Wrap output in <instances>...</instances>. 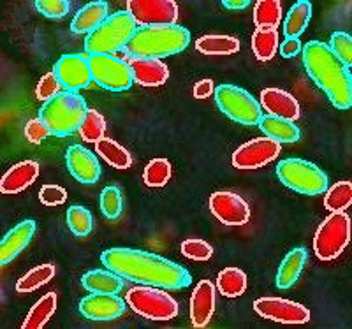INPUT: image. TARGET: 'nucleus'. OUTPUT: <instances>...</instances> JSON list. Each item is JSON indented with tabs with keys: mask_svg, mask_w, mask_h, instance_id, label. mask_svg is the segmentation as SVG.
<instances>
[{
	"mask_svg": "<svg viewBox=\"0 0 352 329\" xmlns=\"http://www.w3.org/2000/svg\"><path fill=\"white\" fill-rule=\"evenodd\" d=\"M100 262L125 280L166 291L185 289L192 282L184 266L146 250L113 247L100 253Z\"/></svg>",
	"mask_w": 352,
	"mask_h": 329,
	"instance_id": "f257e3e1",
	"label": "nucleus"
},
{
	"mask_svg": "<svg viewBox=\"0 0 352 329\" xmlns=\"http://www.w3.org/2000/svg\"><path fill=\"white\" fill-rule=\"evenodd\" d=\"M301 53H303V67L308 78L328 95L331 104L340 111L351 109V69L345 67L322 41H308L301 48Z\"/></svg>",
	"mask_w": 352,
	"mask_h": 329,
	"instance_id": "f03ea898",
	"label": "nucleus"
},
{
	"mask_svg": "<svg viewBox=\"0 0 352 329\" xmlns=\"http://www.w3.org/2000/svg\"><path fill=\"white\" fill-rule=\"evenodd\" d=\"M188 45H190V32L182 25H152V27H138L124 52L127 56L162 60L164 56L185 52Z\"/></svg>",
	"mask_w": 352,
	"mask_h": 329,
	"instance_id": "7ed1b4c3",
	"label": "nucleus"
},
{
	"mask_svg": "<svg viewBox=\"0 0 352 329\" xmlns=\"http://www.w3.org/2000/svg\"><path fill=\"white\" fill-rule=\"evenodd\" d=\"M87 111L88 106L83 95L78 92L62 90L58 95L43 102L37 118L46 125L52 136L67 137L80 131Z\"/></svg>",
	"mask_w": 352,
	"mask_h": 329,
	"instance_id": "20e7f679",
	"label": "nucleus"
},
{
	"mask_svg": "<svg viewBox=\"0 0 352 329\" xmlns=\"http://www.w3.org/2000/svg\"><path fill=\"white\" fill-rule=\"evenodd\" d=\"M138 30L134 18L127 11L113 12L85 39V53L90 55H113L127 46Z\"/></svg>",
	"mask_w": 352,
	"mask_h": 329,
	"instance_id": "39448f33",
	"label": "nucleus"
},
{
	"mask_svg": "<svg viewBox=\"0 0 352 329\" xmlns=\"http://www.w3.org/2000/svg\"><path fill=\"white\" fill-rule=\"evenodd\" d=\"M276 178L296 194L303 196H319L329 187L328 174L317 164L303 161L298 157L284 159L276 164Z\"/></svg>",
	"mask_w": 352,
	"mask_h": 329,
	"instance_id": "423d86ee",
	"label": "nucleus"
},
{
	"mask_svg": "<svg viewBox=\"0 0 352 329\" xmlns=\"http://www.w3.org/2000/svg\"><path fill=\"white\" fill-rule=\"evenodd\" d=\"M127 306L132 312L148 319V321H171L178 315V302L166 289L152 285H138L132 287L125 296Z\"/></svg>",
	"mask_w": 352,
	"mask_h": 329,
	"instance_id": "0eeeda50",
	"label": "nucleus"
},
{
	"mask_svg": "<svg viewBox=\"0 0 352 329\" xmlns=\"http://www.w3.org/2000/svg\"><path fill=\"white\" fill-rule=\"evenodd\" d=\"M213 95H215L217 108L232 122L248 125V127L259 124L261 117H263V108L256 97L245 89L236 87V84L224 83L217 87Z\"/></svg>",
	"mask_w": 352,
	"mask_h": 329,
	"instance_id": "6e6552de",
	"label": "nucleus"
},
{
	"mask_svg": "<svg viewBox=\"0 0 352 329\" xmlns=\"http://www.w3.org/2000/svg\"><path fill=\"white\" fill-rule=\"evenodd\" d=\"M351 241V218L345 212H331L317 227L314 252L320 261H333L342 256Z\"/></svg>",
	"mask_w": 352,
	"mask_h": 329,
	"instance_id": "1a4fd4ad",
	"label": "nucleus"
},
{
	"mask_svg": "<svg viewBox=\"0 0 352 329\" xmlns=\"http://www.w3.org/2000/svg\"><path fill=\"white\" fill-rule=\"evenodd\" d=\"M88 67L94 83L109 92H124L134 83L127 60L115 55H90Z\"/></svg>",
	"mask_w": 352,
	"mask_h": 329,
	"instance_id": "9d476101",
	"label": "nucleus"
},
{
	"mask_svg": "<svg viewBox=\"0 0 352 329\" xmlns=\"http://www.w3.org/2000/svg\"><path fill=\"white\" fill-rule=\"evenodd\" d=\"M127 12L138 27L175 25L178 21V4L173 0H129Z\"/></svg>",
	"mask_w": 352,
	"mask_h": 329,
	"instance_id": "9b49d317",
	"label": "nucleus"
},
{
	"mask_svg": "<svg viewBox=\"0 0 352 329\" xmlns=\"http://www.w3.org/2000/svg\"><path fill=\"white\" fill-rule=\"evenodd\" d=\"M254 312L263 319L280 324H307L310 321V310L307 306L284 297H259L254 302Z\"/></svg>",
	"mask_w": 352,
	"mask_h": 329,
	"instance_id": "f8f14e48",
	"label": "nucleus"
},
{
	"mask_svg": "<svg viewBox=\"0 0 352 329\" xmlns=\"http://www.w3.org/2000/svg\"><path fill=\"white\" fill-rule=\"evenodd\" d=\"M282 145L270 137H256L236 148L232 153V166L236 169H259L280 155Z\"/></svg>",
	"mask_w": 352,
	"mask_h": 329,
	"instance_id": "ddd939ff",
	"label": "nucleus"
},
{
	"mask_svg": "<svg viewBox=\"0 0 352 329\" xmlns=\"http://www.w3.org/2000/svg\"><path fill=\"white\" fill-rule=\"evenodd\" d=\"M78 310L88 321L108 322L124 315L127 310V302L122 299L118 294L90 293L81 297Z\"/></svg>",
	"mask_w": 352,
	"mask_h": 329,
	"instance_id": "4468645a",
	"label": "nucleus"
},
{
	"mask_svg": "<svg viewBox=\"0 0 352 329\" xmlns=\"http://www.w3.org/2000/svg\"><path fill=\"white\" fill-rule=\"evenodd\" d=\"M210 212L224 225H245L250 220V206L231 190H219L210 196Z\"/></svg>",
	"mask_w": 352,
	"mask_h": 329,
	"instance_id": "2eb2a0df",
	"label": "nucleus"
},
{
	"mask_svg": "<svg viewBox=\"0 0 352 329\" xmlns=\"http://www.w3.org/2000/svg\"><path fill=\"white\" fill-rule=\"evenodd\" d=\"M53 73L56 74L64 90H69V92H78V90L88 89L90 83H92L88 58H85L83 55H78V53L62 55L56 60Z\"/></svg>",
	"mask_w": 352,
	"mask_h": 329,
	"instance_id": "dca6fc26",
	"label": "nucleus"
},
{
	"mask_svg": "<svg viewBox=\"0 0 352 329\" xmlns=\"http://www.w3.org/2000/svg\"><path fill=\"white\" fill-rule=\"evenodd\" d=\"M67 171L83 185H94L100 178V162L94 152L81 145H71L65 152Z\"/></svg>",
	"mask_w": 352,
	"mask_h": 329,
	"instance_id": "f3484780",
	"label": "nucleus"
},
{
	"mask_svg": "<svg viewBox=\"0 0 352 329\" xmlns=\"http://www.w3.org/2000/svg\"><path fill=\"white\" fill-rule=\"evenodd\" d=\"M37 231L36 220H21L12 229H9L8 234L0 241V264L8 266L12 262L28 247L32 241L34 234Z\"/></svg>",
	"mask_w": 352,
	"mask_h": 329,
	"instance_id": "a211bd4d",
	"label": "nucleus"
},
{
	"mask_svg": "<svg viewBox=\"0 0 352 329\" xmlns=\"http://www.w3.org/2000/svg\"><path fill=\"white\" fill-rule=\"evenodd\" d=\"M215 285L210 280H201L190 296V322L194 328H204L215 313Z\"/></svg>",
	"mask_w": 352,
	"mask_h": 329,
	"instance_id": "6ab92c4d",
	"label": "nucleus"
},
{
	"mask_svg": "<svg viewBox=\"0 0 352 329\" xmlns=\"http://www.w3.org/2000/svg\"><path fill=\"white\" fill-rule=\"evenodd\" d=\"M132 80L141 87H160L169 80V69L162 60L157 58H138L127 56Z\"/></svg>",
	"mask_w": 352,
	"mask_h": 329,
	"instance_id": "aec40b11",
	"label": "nucleus"
},
{
	"mask_svg": "<svg viewBox=\"0 0 352 329\" xmlns=\"http://www.w3.org/2000/svg\"><path fill=\"white\" fill-rule=\"evenodd\" d=\"M261 108L266 109L268 115H273V117H280L285 118V120H298L301 115L300 104L294 97L289 92L282 89H264L261 92Z\"/></svg>",
	"mask_w": 352,
	"mask_h": 329,
	"instance_id": "412c9836",
	"label": "nucleus"
},
{
	"mask_svg": "<svg viewBox=\"0 0 352 329\" xmlns=\"http://www.w3.org/2000/svg\"><path fill=\"white\" fill-rule=\"evenodd\" d=\"M39 177V164L36 161H21L8 169L0 180V190L4 194H20L28 189Z\"/></svg>",
	"mask_w": 352,
	"mask_h": 329,
	"instance_id": "4be33fe9",
	"label": "nucleus"
},
{
	"mask_svg": "<svg viewBox=\"0 0 352 329\" xmlns=\"http://www.w3.org/2000/svg\"><path fill=\"white\" fill-rule=\"evenodd\" d=\"M108 11L109 5L104 0H96V2H88V4H85L83 8L74 14V18H72V34L88 36L90 32H94V30L109 16Z\"/></svg>",
	"mask_w": 352,
	"mask_h": 329,
	"instance_id": "5701e85b",
	"label": "nucleus"
},
{
	"mask_svg": "<svg viewBox=\"0 0 352 329\" xmlns=\"http://www.w3.org/2000/svg\"><path fill=\"white\" fill-rule=\"evenodd\" d=\"M308 253L307 250L296 247V249L289 250L287 256L282 259L278 271L275 277V285L278 289H291L292 285L296 284L298 278L303 273V268L307 264Z\"/></svg>",
	"mask_w": 352,
	"mask_h": 329,
	"instance_id": "b1692460",
	"label": "nucleus"
},
{
	"mask_svg": "<svg viewBox=\"0 0 352 329\" xmlns=\"http://www.w3.org/2000/svg\"><path fill=\"white\" fill-rule=\"evenodd\" d=\"M261 133L276 143H296L301 137V131L294 122L285 120L280 117H273V115H263L259 120Z\"/></svg>",
	"mask_w": 352,
	"mask_h": 329,
	"instance_id": "393cba45",
	"label": "nucleus"
},
{
	"mask_svg": "<svg viewBox=\"0 0 352 329\" xmlns=\"http://www.w3.org/2000/svg\"><path fill=\"white\" fill-rule=\"evenodd\" d=\"M81 285L88 293L118 294L125 285V278L116 275L111 269H90L81 277Z\"/></svg>",
	"mask_w": 352,
	"mask_h": 329,
	"instance_id": "a878e982",
	"label": "nucleus"
},
{
	"mask_svg": "<svg viewBox=\"0 0 352 329\" xmlns=\"http://www.w3.org/2000/svg\"><path fill=\"white\" fill-rule=\"evenodd\" d=\"M312 20V4L308 0H298L296 4L289 9L284 21V34L287 39H298L307 30Z\"/></svg>",
	"mask_w": 352,
	"mask_h": 329,
	"instance_id": "bb28decb",
	"label": "nucleus"
},
{
	"mask_svg": "<svg viewBox=\"0 0 352 329\" xmlns=\"http://www.w3.org/2000/svg\"><path fill=\"white\" fill-rule=\"evenodd\" d=\"M96 152L106 164L115 169H127L132 166L131 152L111 137H102L100 141H97Z\"/></svg>",
	"mask_w": 352,
	"mask_h": 329,
	"instance_id": "cd10ccee",
	"label": "nucleus"
},
{
	"mask_svg": "<svg viewBox=\"0 0 352 329\" xmlns=\"http://www.w3.org/2000/svg\"><path fill=\"white\" fill-rule=\"evenodd\" d=\"M196 49L203 55H232L240 52V41L234 36L208 34L196 41Z\"/></svg>",
	"mask_w": 352,
	"mask_h": 329,
	"instance_id": "c85d7f7f",
	"label": "nucleus"
},
{
	"mask_svg": "<svg viewBox=\"0 0 352 329\" xmlns=\"http://www.w3.org/2000/svg\"><path fill=\"white\" fill-rule=\"evenodd\" d=\"M247 273L240 268H224L217 277V289L224 297H240L247 291Z\"/></svg>",
	"mask_w": 352,
	"mask_h": 329,
	"instance_id": "c756f323",
	"label": "nucleus"
},
{
	"mask_svg": "<svg viewBox=\"0 0 352 329\" xmlns=\"http://www.w3.org/2000/svg\"><path fill=\"white\" fill-rule=\"evenodd\" d=\"M56 310V294L48 293L44 294L41 299H37L36 305L28 310L21 328L23 329H41L46 326V322L52 319V315Z\"/></svg>",
	"mask_w": 352,
	"mask_h": 329,
	"instance_id": "7c9ffc66",
	"label": "nucleus"
},
{
	"mask_svg": "<svg viewBox=\"0 0 352 329\" xmlns=\"http://www.w3.org/2000/svg\"><path fill=\"white\" fill-rule=\"evenodd\" d=\"M278 49V32L273 28H256L252 34V52L257 60L268 62Z\"/></svg>",
	"mask_w": 352,
	"mask_h": 329,
	"instance_id": "2f4dec72",
	"label": "nucleus"
},
{
	"mask_svg": "<svg viewBox=\"0 0 352 329\" xmlns=\"http://www.w3.org/2000/svg\"><path fill=\"white\" fill-rule=\"evenodd\" d=\"M282 21V4L278 0H259L254 5V23L257 28H273Z\"/></svg>",
	"mask_w": 352,
	"mask_h": 329,
	"instance_id": "473e14b6",
	"label": "nucleus"
},
{
	"mask_svg": "<svg viewBox=\"0 0 352 329\" xmlns=\"http://www.w3.org/2000/svg\"><path fill=\"white\" fill-rule=\"evenodd\" d=\"M324 194V208L329 213L345 212V208L352 205V183L349 180L336 181Z\"/></svg>",
	"mask_w": 352,
	"mask_h": 329,
	"instance_id": "72a5a7b5",
	"label": "nucleus"
},
{
	"mask_svg": "<svg viewBox=\"0 0 352 329\" xmlns=\"http://www.w3.org/2000/svg\"><path fill=\"white\" fill-rule=\"evenodd\" d=\"M53 277H55V266H53L52 262H50V264L36 266V268L27 271V273L18 280L16 291L18 293H25V294L34 293V291H37L39 287L48 284Z\"/></svg>",
	"mask_w": 352,
	"mask_h": 329,
	"instance_id": "f704fd0d",
	"label": "nucleus"
},
{
	"mask_svg": "<svg viewBox=\"0 0 352 329\" xmlns=\"http://www.w3.org/2000/svg\"><path fill=\"white\" fill-rule=\"evenodd\" d=\"M78 134L87 143H97L106 136V118L97 109H88Z\"/></svg>",
	"mask_w": 352,
	"mask_h": 329,
	"instance_id": "c9c22d12",
	"label": "nucleus"
},
{
	"mask_svg": "<svg viewBox=\"0 0 352 329\" xmlns=\"http://www.w3.org/2000/svg\"><path fill=\"white\" fill-rule=\"evenodd\" d=\"M171 162L164 157H159V159H152V161L146 164L143 171V181L144 185L153 187V189H159V187H164L166 183L171 178Z\"/></svg>",
	"mask_w": 352,
	"mask_h": 329,
	"instance_id": "e433bc0d",
	"label": "nucleus"
},
{
	"mask_svg": "<svg viewBox=\"0 0 352 329\" xmlns=\"http://www.w3.org/2000/svg\"><path fill=\"white\" fill-rule=\"evenodd\" d=\"M67 227L71 233L78 238H85L92 233L94 229V215L92 212L85 206H71L67 209Z\"/></svg>",
	"mask_w": 352,
	"mask_h": 329,
	"instance_id": "4c0bfd02",
	"label": "nucleus"
},
{
	"mask_svg": "<svg viewBox=\"0 0 352 329\" xmlns=\"http://www.w3.org/2000/svg\"><path fill=\"white\" fill-rule=\"evenodd\" d=\"M99 205L102 215L109 220H115V218L120 217L122 212H124V196H122L120 187H116V185L104 187L102 192H100Z\"/></svg>",
	"mask_w": 352,
	"mask_h": 329,
	"instance_id": "58836bf2",
	"label": "nucleus"
},
{
	"mask_svg": "<svg viewBox=\"0 0 352 329\" xmlns=\"http://www.w3.org/2000/svg\"><path fill=\"white\" fill-rule=\"evenodd\" d=\"M329 49L345 65H352V37L347 32H333L329 37Z\"/></svg>",
	"mask_w": 352,
	"mask_h": 329,
	"instance_id": "ea45409f",
	"label": "nucleus"
},
{
	"mask_svg": "<svg viewBox=\"0 0 352 329\" xmlns=\"http://www.w3.org/2000/svg\"><path fill=\"white\" fill-rule=\"evenodd\" d=\"M180 250L187 259H192V261L199 262L208 261L210 257L213 256V247L210 245L208 241L197 240V238H188V240H185L182 243Z\"/></svg>",
	"mask_w": 352,
	"mask_h": 329,
	"instance_id": "a19ab883",
	"label": "nucleus"
},
{
	"mask_svg": "<svg viewBox=\"0 0 352 329\" xmlns=\"http://www.w3.org/2000/svg\"><path fill=\"white\" fill-rule=\"evenodd\" d=\"M34 8L50 20H60L71 11V2L69 0H37L34 2Z\"/></svg>",
	"mask_w": 352,
	"mask_h": 329,
	"instance_id": "79ce46f5",
	"label": "nucleus"
},
{
	"mask_svg": "<svg viewBox=\"0 0 352 329\" xmlns=\"http://www.w3.org/2000/svg\"><path fill=\"white\" fill-rule=\"evenodd\" d=\"M62 90H64V87H62V83L58 81L56 74L53 73V71H50V73L44 74V76L39 80V83H37L36 97L39 99V101L46 102L50 101L52 97L58 95Z\"/></svg>",
	"mask_w": 352,
	"mask_h": 329,
	"instance_id": "37998d69",
	"label": "nucleus"
},
{
	"mask_svg": "<svg viewBox=\"0 0 352 329\" xmlns=\"http://www.w3.org/2000/svg\"><path fill=\"white\" fill-rule=\"evenodd\" d=\"M67 199V192L60 185H43L39 190V201L44 206H60Z\"/></svg>",
	"mask_w": 352,
	"mask_h": 329,
	"instance_id": "c03bdc74",
	"label": "nucleus"
},
{
	"mask_svg": "<svg viewBox=\"0 0 352 329\" xmlns=\"http://www.w3.org/2000/svg\"><path fill=\"white\" fill-rule=\"evenodd\" d=\"M50 136H52V134H50L46 125H44L39 118L28 120L27 125H25V137H27L32 145H39V143H43V141Z\"/></svg>",
	"mask_w": 352,
	"mask_h": 329,
	"instance_id": "a18cd8bd",
	"label": "nucleus"
},
{
	"mask_svg": "<svg viewBox=\"0 0 352 329\" xmlns=\"http://www.w3.org/2000/svg\"><path fill=\"white\" fill-rule=\"evenodd\" d=\"M278 48H280V55L284 58H292V56L300 55L303 45H301L300 39H285Z\"/></svg>",
	"mask_w": 352,
	"mask_h": 329,
	"instance_id": "49530a36",
	"label": "nucleus"
},
{
	"mask_svg": "<svg viewBox=\"0 0 352 329\" xmlns=\"http://www.w3.org/2000/svg\"><path fill=\"white\" fill-rule=\"evenodd\" d=\"M213 92H215V87H213V81L210 80V78L197 81V83L194 84V90H192L196 99H206V97L212 95Z\"/></svg>",
	"mask_w": 352,
	"mask_h": 329,
	"instance_id": "de8ad7c7",
	"label": "nucleus"
},
{
	"mask_svg": "<svg viewBox=\"0 0 352 329\" xmlns=\"http://www.w3.org/2000/svg\"><path fill=\"white\" fill-rule=\"evenodd\" d=\"M248 4H250L248 0H224L222 2V5L229 11H241V9H247Z\"/></svg>",
	"mask_w": 352,
	"mask_h": 329,
	"instance_id": "09e8293b",
	"label": "nucleus"
}]
</instances>
